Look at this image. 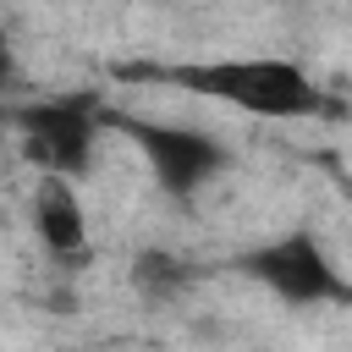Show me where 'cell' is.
Wrapping results in <instances>:
<instances>
[{"mask_svg": "<svg viewBox=\"0 0 352 352\" xmlns=\"http://www.w3.org/2000/svg\"><path fill=\"white\" fill-rule=\"evenodd\" d=\"M143 148L154 160V176L176 192H192L220 165V148L204 132H187V126H143Z\"/></svg>", "mask_w": 352, "mask_h": 352, "instance_id": "277c9868", "label": "cell"}, {"mask_svg": "<svg viewBox=\"0 0 352 352\" xmlns=\"http://www.w3.org/2000/svg\"><path fill=\"white\" fill-rule=\"evenodd\" d=\"M88 143H94V126L77 104H38V110L22 116V154L55 182L82 170Z\"/></svg>", "mask_w": 352, "mask_h": 352, "instance_id": "7a4b0ae2", "label": "cell"}, {"mask_svg": "<svg viewBox=\"0 0 352 352\" xmlns=\"http://www.w3.org/2000/svg\"><path fill=\"white\" fill-rule=\"evenodd\" d=\"M33 226H38V236H44V248H55V253H77L82 242H88V220H82V204L72 198V187L66 182H44L38 187V198H33Z\"/></svg>", "mask_w": 352, "mask_h": 352, "instance_id": "5b68a950", "label": "cell"}, {"mask_svg": "<svg viewBox=\"0 0 352 352\" xmlns=\"http://www.w3.org/2000/svg\"><path fill=\"white\" fill-rule=\"evenodd\" d=\"M187 82H198V88H209L226 104H242L253 116H308L319 104L308 77L286 60H226V66L187 72Z\"/></svg>", "mask_w": 352, "mask_h": 352, "instance_id": "6da1fadb", "label": "cell"}, {"mask_svg": "<svg viewBox=\"0 0 352 352\" xmlns=\"http://www.w3.org/2000/svg\"><path fill=\"white\" fill-rule=\"evenodd\" d=\"M253 275L270 280L292 302H319V297L336 292V270H330V258L319 253L314 236H280V242H270L253 258Z\"/></svg>", "mask_w": 352, "mask_h": 352, "instance_id": "3957f363", "label": "cell"}]
</instances>
